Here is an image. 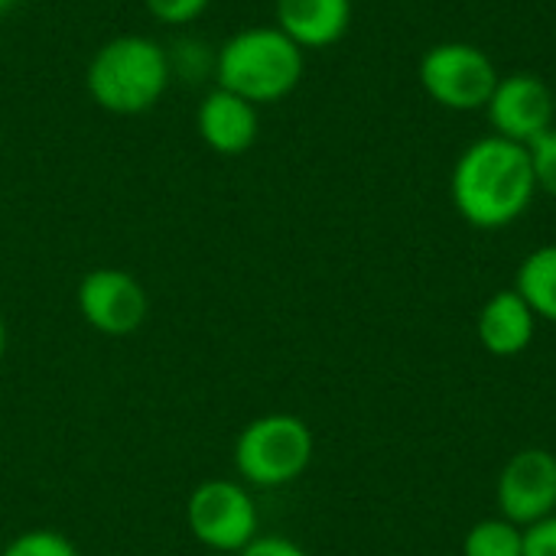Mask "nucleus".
<instances>
[{
  "label": "nucleus",
  "mask_w": 556,
  "mask_h": 556,
  "mask_svg": "<svg viewBox=\"0 0 556 556\" xmlns=\"http://www.w3.org/2000/svg\"><path fill=\"white\" fill-rule=\"evenodd\" d=\"M525 556H556V515L525 528Z\"/></svg>",
  "instance_id": "nucleus-19"
},
{
  "label": "nucleus",
  "mask_w": 556,
  "mask_h": 556,
  "mask_svg": "<svg viewBox=\"0 0 556 556\" xmlns=\"http://www.w3.org/2000/svg\"><path fill=\"white\" fill-rule=\"evenodd\" d=\"M75 303H78L81 319L94 332L111 336V339L134 336L150 313V300H147L143 283L121 267L88 270L75 290Z\"/></svg>",
  "instance_id": "nucleus-7"
},
{
  "label": "nucleus",
  "mask_w": 556,
  "mask_h": 556,
  "mask_svg": "<svg viewBox=\"0 0 556 556\" xmlns=\"http://www.w3.org/2000/svg\"><path fill=\"white\" fill-rule=\"evenodd\" d=\"M498 515L518 528H531L556 515V456L531 446L515 453L495 482Z\"/></svg>",
  "instance_id": "nucleus-8"
},
{
  "label": "nucleus",
  "mask_w": 556,
  "mask_h": 556,
  "mask_svg": "<svg viewBox=\"0 0 556 556\" xmlns=\"http://www.w3.org/2000/svg\"><path fill=\"white\" fill-rule=\"evenodd\" d=\"M186 525L202 547L235 556L257 538V505L241 482L208 479L192 489Z\"/></svg>",
  "instance_id": "nucleus-6"
},
{
  "label": "nucleus",
  "mask_w": 556,
  "mask_h": 556,
  "mask_svg": "<svg viewBox=\"0 0 556 556\" xmlns=\"http://www.w3.org/2000/svg\"><path fill=\"white\" fill-rule=\"evenodd\" d=\"M0 556H78V547L59 534V531H49V528H33V531H23L16 534Z\"/></svg>",
  "instance_id": "nucleus-16"
},
{
  "label": "nucleus",
  "mask_w": 556,
  "mask_h": 556,
  "mask_svg": "<svg viewBox=\"0 0 556 556\" xmlns=\"http://www.w3.org/2000/svg\"><path fill=\"white\" fill-rule=\"evenodd\" d=\"M195 130H199V140L208 150H215L218 156H241L257 143L261 117H257V108L251 101L215 85L199 101Z\"/></svg>",
  "instance_id": "nucleus-10"
},
{
  "label": "nucleus",
  "mask_w": 556,
  "mask_h": 556,
  "mask_svg": "<svg viewBox=\"0 0 556 556\" xmlns=\"http://www.w3.org/2000/svg\"><path fill=\"white\" fill-rule=\"evenodd\" d=\"M424 91L446 111H482L498 85L495 62L472 42H437L420 59Z\"/></svg>",
  "instance_id": "nucleus-5"
},
{
  "label": "nucleus",
  "mask_w": 556,
  "mask_h": 556,
  "mask_svg": "<svg viewBox=\"0 0 556 556\" xmlns=\"http://www.w3.org/2000/svg\"><path fill=\"white\" fill-rule=\"evenodd\" d=\"M16 3H20V0H0V16H3V13H10Z\"/></svg>",
  "instance_id": "nucleus-22"
},
{
  "label": "nucleus",
  "mask_w": 556,
  "mask_h": 556,
  "mask_svg": "<svg viewBox=\"0 0 556 556\" xmlns=\"http://www.w3.org/2000/svg\"><path fill=\"white\" fill-rule=\"evenodd\" d=\"M453 205L479 231L515 225L534 202L538 179L528 147L498 134L482 137L463 150L453 166Z\"/></svg>",
  "instance_id": "nucleus-1"
},
{
  "label": "nucleus",
  "mask_w": 556,
  "mask_h": 556,
  "mask_svg": "<svg viewBox=\"0 0 556 556\" xmlns=\"http://www.w3.org/2000/svg\"><path fill=\"white\" fill-rule=\"evenodd\" d=\"M173 81L166 46L143 33H124L98 46V52L88 62L85 88L91 101L121 117L147 114L160 104Z\"/></svg>",
  "instance_id": "nucleus-2"
},
{
  "label": "nucleus",
  "mask_w": 556,
  "mask_h": 556,
  "mask_svg": "<svg viewBox=\"0 0 556 556\" xmlns=\"http://www.w3.org/2000/svg\"><path fill=\"white\" fill-rule=\"evenodd\" d=\"M169 55V68L173 78H186V81H202L205 75H215V49L205 46L195 36H182L173 42V49H166Z\"/></svg>",
  "instance_id": "nucleus-15"
},
{
  "label": "nucleus",
  "mask_w": 556,
  "mask_h": 556,
  "mask_svg": "<svg viewBox=\"0 0 556 556\" xmlns=\"http://www.w3.org/2000/svg\"><path fill=\"white\" fill-rule=\"evenodd\" d=\"M274 26L303 52L336 46L352 26V0H274Z\"/></svg>",
  "instance_id": "nucleus-12"
},
{
  "label": "nucleus",
  "mask_w": 556,
  "mask_h": 556,
  "mask_svg": "<svg viewBox=\"0 0 556 556\" xmlns=\"http://www.w3.org/2000/svg\"><path fill=\"white\" fill-rule=\"evenodd\" d=\"M316 453L309 424L296 414H264L235 440V469L248 485L283 489L296 482Z\"/></svg>",
  "instance_id": "nucleus-4"
},
{
  "label": "nucleus",
  "mask_w": 556,
  "mask_h": 556,
  "mask_svg": "<svg viewBox=\"0 0 556 556\" xmlns=\"http://www.w3.org/2000/svg\"><path fill=\"white\" fill-rule=\"evenodd\" d=\"M303 49L277 26L238 29L215 49V85L235 91L254 108L293 94L303 81Z\"/></svg>",
  "instance_id": "nucleus-3"
},
{
  "label": "nucleus",
  "mask_w": 556,
  "mask_h": 556,
  "mask_svg": "<svg viewBox=\"0 0 556 556\" xmlns=\"http://www.w3.org/2000/svg\"><path fill=\"white\" fill-rule=\"evenodd\" d=\"M3 355H7V319L0 313V362H3Z\"/></svg>",
  "instance_id": "nucleus-21"
},
{
  "label": "nucleus",
  "mask_w": 556,
  "mask_h": 556,
  "mask_svg": "<svg viewBox=\"0 0 556 556\" xmlns=\"http://www.w3.org/2000/svg\"><path fill=\"white\" fill-rule=\"evenodd\" d=\"M143 7L163 26H186L195 23L212 7V0H143Z\"/></svg>",
  "instance_id": "nucleus-18"
},
{
  "label": "nucleus",
  "mask_w": 556,
  "mask_h": 556,
  "mask_svg": "<svg viewBox=\"0 0 556 556\" xmlns=\"http://www.w3.org/2000/svg\"><path fill=\"white\" fill-rule=\"evenodd\" d=\"M528 153H531V166H534L538 189L556 199V124L544 137H538L528 147Z\"/></svg>",
  "instance_id": "nucleus-17"
},
{
  "label": "nucleus",
  "mask_w": 556,
  "mask_h": 556,
  "mask_svg": "<svg viewBox=\"0 0 556 556\" xmlns=\"http://www.w3.org/2000/svg\"><path fill=\"white\" fill-rule=\"evenodd\" d=\"M463 556H525V528L505 518L479 521L463 541Z\"/></svg>",
  "instance_id": "nucleus-14"
},
{
  "label": "nucleus",
  "mask_w": 556,
  "mask_h": 556,
  "mask_svg": "<svg viewBox=\"0 0 556 556\" xmlns=\"http://www.w3.org/2000/svg\"><path fill=\"white\" fill-rule=\"evenodd\" d=\"M485 114L498 137L531 147L556 124L554 91L547 88L544 78H538L531 72H511V75L498 78V85L485 104Z\"/></svg>",
  "instance_id": "nucleus-9"
},
{
  "label": "nucleus",
  "mask_w": 556,
  "mask_h": 556,
  "mask_svg": "<svg viewBox=\"0 0 556 556\" xmlns=\"http://www.w3.org/2000/svg\"><path fill=\"white\" fill-rule=\"evenodd\" d=\"M479 342L495 358H515L528 352L538 332V316L518 290H498L485 300L476 319Z\"/></svg>",
  "instance_id": "nucleus-11"
},
{
  "label": "nucleus",
  "mask_w": 556,
  "mask_h": 556,
  "mask_svg": "<svg viewBox=\"0 0 556 556\" xmlns=\"http://www.w3.org/2000/svg\"><path fill=\"white\" fill-rule=\"evenodd\" d=\"M235 556H309L300 544H293L290 538H277V534H257L244 551Z\"/></svg>",
  "instance_id": "nucleus-20"
},
{
  "label": "nucleus",
  "mask_w": 556,
  "mask_h": 556,
  "mask_svg": "<svg viewBox=\"0 0 556 556\" xmlns=\"http://www.w3.org/2000/svg\"><path fill=\"white\" fill-rule=\"evenodd\" d=\"M515 290L525 296L538 319L556 323V244H544L521 261Z\"/></svg>",
  "instance_id": "nucleus-13"
}]
</instances>
